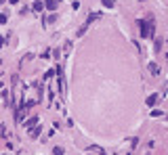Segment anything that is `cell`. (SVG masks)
<instances>
[{"label": "cell", "instance_id": "obj_15", "mask_svg": "<svg viewBox=\"0 0 168 155\" xmlns=\"http://www.w3.org/2000/svg\"><path fill=\"white\" fill-rule=\"evenodd\" d=\"M8 2H11V4H17V2H19V0H8Z\"/></svg>", "mask_w": 168, "mask_h": 155}, {"label": "cell", "instance_id": "obj_11", "mask_svg": "<svg viewBox=\"0 0 168 155\" xmlns=\"http://www.w3.org/2000/svg\"><path fill=\"white\" fill-rule=\"evenodd\" d=\"M34 124H38V117H36V115L32 117V119H30V122H27V124H25V126H30V128H32V126H34Z\"/></svg>", "mask_w": 168, "mask_h": 155}, {"label": "cell", "instance_id": "obj_5", "mask_svg": "<svg viewBox=\"0 0 168 155\" xmlns=\"http://www.w3.org/2000/svg\"><path fill=\"white\" fill-rule=\"evenodd\" d=\"M149 71H151L153 76H158V74H160V67H158L156 63H149Z\"/></svg>", "mask_w": 168, "mask_h": 155}, {"label": "cell", "instance_id": "obj_13", "mask_svg": "<svg viewBox=\"0 0 168 155\" xmlns=\"http://www.w3.org/2000/svg\"><path fill=\"white\" fill-rule=\"evenodd\" d=\"M0 23H6V15H4V13L0 15Z\"/></svg>", "mask_w": 168, "mask_h": 155}, {"label": "cell", "instance_id": "obj_10", "mask_svg": "<svg viewBox=\"0 0 168 155\" xmlns=\"http://www.w3.org/2000/svg\"><path fill=\"white\" fill-rule=\"evenodd\" d=\"M53 153H55V155H65V151H63V147H55Z\"/></svg>", "mask_w": 168, "mask_h": 155}, {"label": "cell", "instance_id": "obj_12", "mask_svg": "<svg viewBox=\"0 0 168 155\" xmlns=\"http://www.w3.org/2000/svg\"><path fill=\"white\" fill-rule=\"evenodd\" d=\"M50 78H55V71L50 69V71H46V76H44V80H50Z\"/></svg>", "mask_w": 168, "mask_h": 155}, {"label": "cell", "instance_id": "obj_16", "mask_svg": "<svg viewBox=\"0 0 168 155\" xmlns=\"http://www.w3.org/2000/svg\"><path fill=\"white\" fill-rule=\"evenodd\" d=\"M4 2H6V0H0V4H4Z\"/></svg>", "mask_w": 168, "mask_h": 155}, {"label": "cell", "instance_id": "obj_4", "mask_svg": "<svg viewBox=\"0 0 168 155\" xmlns=\"http://www.w3.org/2000/svg\"><path fill=\"white\" fill-rule=\"evenodd\" d=\"M44 4H46V8H48V11H55V8H57V0H46Z\"/></svg>", "mask_w": 168, "mask_h": 155}, {"label": "cell", "instance_id": "obj_7", "mask_svg": "<svg viewBox=\"0 0 168 155\" xmlns=\"http://www.w3.org/2000/svg\"><path fill=\"white\" fill-rule=\"evenodd\" d=\"M38 134H40V126H36L34 130H30V136H32V138H36Z\"/></svg>", "mask_w": 168, "mask_h": 155}, {"label": "cell", "instance_id": "obj_9", "mask_svg": "<svg viewBox=\"0 0 168 155\" xmlns=\"http://www.w3.org/2000/svg\"><path fill=\"white\" fill-rule=\"evenodd\" d=\"M42 8H44V2L36 0V2H34V11H42Z\"/></svg>", "mask_w": 168, "mask_h": 155}, {"label": "cell", "instance_id": "obj_2", "mask_svg": "<svg viewBox=\"0 0 168 155\" xmlns=\"http://www.w3.org/2000/svg\"><path fill=\"white\" fill-rule=\"evenodd\" d=\"M99 17H101V13H88V17H86V21L82 23V27L78 30V36H84V32H86V30L90 27V23H92L95 19H99Z\"/></svg>", "mask_w": 168, "mask_h": 155}, {"label": "cell", "instance_id": "obj_17", "mask_svg": "<svg viewBox=\"0 0 168 155\" xmlns=\"http://www.w3.org/2000/svg\"><path fill=\"white\" fill-rule=\"evenodd\" d=\"M57 2H61V0H57Z\"/></svg>", "mask_w": 168, "mask_h": 155}, {"label": "cell", "instance_id": "obj_6", "mask_svg": "<svg viewBox=\"0 0 168 155\" xmlns=\"http://www.w3.org/2000/svg\"><path fill=\"white\" fill-rule=\"evenodd\" d=\"M156 103H158V96H156V94H151V96L147 99V105H149V107H153Z\"/></svg>", "mask_w": 168, "mask_h": 155}, {"label": "cell", "instance_id": "obj_1", "mask_svg": "<svg viewBox=\"0 0 168 155\" xmlns=\"http://www.w3.org/2000/svg\"><path fill=\"white\" fill-rule=\"evenodd\" d=\"M137 25L141 27V36H143V38H153V36H156L153 17H147L145 21H143V19H139V21H137Z\"/></svg>", "mask_w": 168, "mask_h": 155}, {"label": "cell", "instance_id": "obj_3", "mask_svg": "<svg viewBox=\"0 0 168 155\" xmlns=\"http://www.w3.org/2000/svg\"><path fill=\"white\" fill-rule=\"evenodd\" d=\"M57 80H59V90L65 94V76H63V67H57Z\"/></svg>", "mask_w": 168, "mask_h": 155}, {"label": "cell", "instance_id": "obj_8", "mask_svg": "<svg viewBox=\"0 0 168 155\" xmlns=\"http://www.w3.org/2000/svg\"><path fill=\"white\" fill-rule=\"evenodd\" d=\"M101 2H103L107 8H114V6H116V0H101Z\"/></svg>", "mask_w": 168, "mask_h": 155}, {"label": "cell", "instance_id": "obj_14", "mask_svg": "<svg viewBox=\"0 0 168 155\" xmlns=\"http://www.w3.org/2000/svg\"><path fill=\"white\" fill-rule=\"evenodd\" d=\"M4 42H6V40L2 38V36H0V46H2V44H4Z\"/></svg>", "mask_w": 168, "mask_h": 155}]
</instances>
